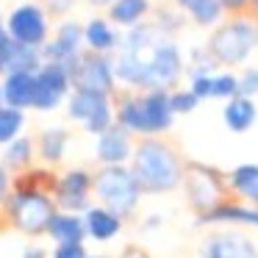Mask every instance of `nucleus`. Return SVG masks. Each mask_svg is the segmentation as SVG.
Listing matches in <instances>:
<instances>
[{
  "instance_id": "obj_29",
  "label": "nucleus",
  "mask_w": 258,
  "mask_h": 258,
  "mask_svg": "<svg viewBox=\"0 0 258 258\" xmlns=\"http://www.w3.org/2000/svg\"><path fill=\"white\" fill-rule=\"evenodd\" d=\"M197 97L191 95V89H178V92H169V106H172L175 114H191L197 108Z\"/></svg>"
},
{
  "instance_id": "obj_20",
  "label": "nucleus",
  "mask_w": 258,
  "mask_h": 258,
  "mask_svg": "<svg viewBox=\"0 0 258 258\" xmlns=\"http://www.w3.org/2000/svg\"><path fill=\"white\" fill-rule=\"evenodd\" d=\"M228 189L258 208V164H239L228 172Z\"/></svg>"
},
{
  "instance_id": "obj_34",
  "label": "nucleus",
  "mask_w": 258,
  "mask_h": 258,
  "mask_svg": "<svg viewBox=\"0 0 258 258\" xmlns=\"http://www.w3.org/2000/svg\"><path fill=\"white\" fill-rule=\"evenodd\" d=\"M117 258H153V255L145 250V247H139V244H128V247H125V250L119 252Z\"/></svg>"
},
{
  "instance_id": "obj_18",
  "label": "nucleus",
  "mask_w": 258,
  "mask_h": 258,
  "mask_svg": "<svg viewBox=\"0 0 258 258\" xmlns=\"http://www.w3.org/2000/svg\"><path fill=\"white\" fill-rule=\"evenodd\" d=\"M84 225H86V239L111 241L122 233L125 219H119L114 211H108V208H103V206H92L89 211L84 214Z\"/></svg>"
},
{
  "instance_id": "obj_2",
  "label": "nucleus",
  "mask_w": 258,
  "mask_h": 258,
  "mask_svg": "<svg viewBox=\"0 0 258 258\" xmlns=\"http://www.w3.org/2000/svg\"><path fill=\"white\" fill-rule=\"evenodd\" d=\"M131 175L136 178L142 195H167L183 186L186 164L169 142L161 139H142L134 147V156L128 164Z\"/></svg>"
},
{
  "instance_id": "obj_43",
  "label": "nucleus",
  "mask_w": 258,
  "mask_h": 258,
  "mask_svg": "<svg viewBox=\"0 0 258 258\" xmlns=\"http://www.w3.org/2000/svg\"><path fill=\"white\" fill-rule=\"evenodd\" d=\"M0 25H3V20H0Z\"/></svg>"
},
{
  "instance_id": "obj_41",
  "label": "nucleus",
  "mask_w": 258,
  "mask_h": 258,
  "mask_svg": "<svg viewBox=\"0 0 258 258\" xmlns=\"http://www.w3.org/2000/svg\"><path fill=\"white\" fill-rule=\"evenodd\" d=\"M252 9H255V17H258V0H252Z\"/></svg>"
},
{
  "instance_id": "obj_27",
  "label": "nucleus",
  "mask_w": 258,
  "mask_h": 258,
  "mask_svg": "<svg viewBox=\"0 0 258 258\" xmlns=\"http://www.w3.org/2000/svg\"><path fill=\"white\" fill-rule=\"evenodd\" d=\"M23 125H25V114L20 111V108L0 106V145L3 147L12 145V142L20 136Z\"/></svg>"
},
{
  "instance_id": "obj_33",
  "label": "nucleus",
  "mask_w": 258,
  "mask_h": 258,
  "mask_svg": "<svg viewBox=\"0 0 258 258\" xmlns=\"http://www.w3.org/2000/svg\"><path fill=\"white\" fill-rule=\"evenodd\" d=\"M211 78L214 75H197V78H191V95L197 97V100H206V97H211Z\"/></svg>"
},
{
  "instance_id": "obj_3",
  "label": "nucleus",
  "mask_w": 258,
  "mask_h": 258,
  "mask_svg": "<svg viewBox=\"0 0 258 258\" xmlns=\"http://www.w3.org/2000/svg\"><path fill=\"white\" fill-rule=\"evenodd\" d=\"M117 125L128 134H142L145 139L172 128L175 111L169 106V92H145V95H125L114 108Z\"/></svg>"
},
{
  "instance_id": "obj_11",
  "label": "nucleus",
  "mask_w": 258,
  "mask_h": 258,
  "mask_svg": "<svg viewBox=\"0 0 258 258\" xmlns=\"http://www.w3.org/2000/svg\"><path fill=\"white\" fill-rule=\"evenodd\" d=\"M114 84H117V75H114V64L106 56H97V53H81L78 67L73 73V86L84 92H97V95L111 97Z\"/></svg>"
},
{
  "instance_id": "obj_17",
  "label": "nucleus",
  "mask_w": 258,
  "mask_h": 258,
  "mask_svg": "<svg viewBox=\"0 0 258 258\" xmlns=\"http://www.w3.org/2000/svg\"><path fill=\"white\" fill-rule=\"evenodd\" d=\"M0 92H3V106L9 108H34V92H36V75L31 73H9L6 81H3V86H0Z\"/></svg>"
},
{
  "instance_id": "obj_13",
  "label": "nucleus",
  "mask_w": 258,
  "mask_h": 258,
  "mask_svg": "<svg viewBox=\"0 0 258 258\" xmlns=\"http://www.w3.org/2000/svg\"><path fill=\"white\" fill-rule=\"evenodd\" d=\"M81 39H84V28L78 23H64L58 28L56 39L42 47V56H45V61L64 64L67 73L73 75L75 67H78V58H81Z\"/></svg>"
},
{
  "instance_id": "obj_12",
  "label": "nucleus",
  "mask_w": 258,
  "mask_h": 258,
  "mask_svg": "<svg viewBox=\"0 0 258 258\" xmlns=\"http://www.w3.org/2000/svg\"><path fill=\"white\" fill-rule=\"evenodd\" d=\"M73 86V75L67 73L64 64L45 61L36 73V92H34V108L36 111H53L58 103L67 97Z\"/></svg>"
},
{
  "instance_id": "obj_28",
  "label": "nucleus",
  "mask_w": 258,
  "mask_h": 258,
  "mask_svg": "<svg viewBox=\"0 0 258 258\" xmlns=\"http://www.w3.org/2000/svg\"><path fill=\"white\" fill-rule=\"evenodd\" d=\"M211 97H222V100H233V97H239V78L230 75V73H214Z\"/></svg>"
},
{
  "instance_id": "obj_19",
  "label": "nucleus",
  "mask_w": 258,
  "mask_h": 258,
  "mask_svg": "<svg viewBox=\"0 0 258 258\" xmlns=\"http://www.w3.org/2000/svg\"><path fill=\"white\" fill-rule=\"evenodd\" d=\"M47 236L56 244H84L86 239V225L81 214H67V211H56L47 225Z\"/></svg>"
},
{
  "instance_id": "obj_35",
  "label": "nucleus",
  "mask_w": 258,
  "mask_h": 258,
  "mask_svg": "<svg viewBox=\"0 0 258 258\" xmlns=\"http://www.w3.org/2000/svg\"><path fill=\"white\" fill-rule=\"evenodd\" d=\"M222 3V12H244L247 6H252V0H219Z\"/></svg>"
},
{
  "instance_id": "obj_16",
  "label": "nucleus",
  "mask_w": 258,
  "mask_h": 258,
  "mask_svg": "<svg viewBox=\"0 0 258 258\" xmlns=\"http://www.w3.org/2000/svg\"><path fill=\"white\" fill-rule=\"evenodd\" d=\"M197 225H236V228H258V208L244 200H225L214 211L197 217Z\"/></svg>"
},
{
  "instance_id": "obj_6",
  "label": "nucleus",
  "mask_w": 258,
  "mask_h": 258,
  "mask_svg": "<svg viewBox=\"0 0 258 258\" xmlns=\"http://www.w3.org/2000/svg\"><path fill=\"white\" fill-rule=\"evenodd\" d=\"M255 47H258V25L244 17L219 25L208 39V53L214 56V61L225 64V67L247 61Z\"/></svg>"
},
{
  "instance_id": "obj_26",
  "label": "nucleus",
  "mask_w": 258,
  "mask_h": 258,
  "mask_svg": "<svg viewBox=\"0 0 258 258\" xmlns=\"http://www.w3.org/2000/svg\"><path fill=\"white\" fill-rule=\"evenodd\" d=\"M178 6L197 25H214L219 20V14H222V3L219 0H178Z\"/></svg>"
},
{
  "instance_id": "obj_22",
  "label": "nucleus",
  "mask_w": 258,
  "mask_h": 258,
  "mask_svg": "<svg viewBox=\"0 0 258 258\" xmlns=\"http://www.w3.org/2000/svg\"><path fill=\"white\" fill-rule=\"evenodd\" d=\"M255 117H258V108L255 103L250 100V97H233V100H228V106H225L222 111V119L225 125H228L233 134H244V131H250L252 125H255Z\"/></svg>"
},
{
  "instance_id": "obj_32",
  "label": "nucleus",
  "mask_w": 258,
  "mask_h": 258,
  "mask_svg": "<svg viewBox=\"0 0 258 258\" xmlns=\"http://www.w3.org/2000/svg\"><path fill=\"white\" fill-rule=\"evenodd\" d=\"M50 258H89L86 244H56Z\"/></svg>"
},
{
  "instance_id": "obj_42",
  "label": "nucleus",
  "mask_w": 258,
  "mask_h": 258,
  "mask_svg": "<svg viewBox=\"0 0 258 258\" xmlns=\"http://www.w3.org/2000/svg\"><path fill=\"white\" fill-rule=\"evenodd\" d=\"M89 258H106V255H89Z\"/></svg>"
},
{
  "instance_id": "obj_14",
  "label": "nucleus",
  "mask_w": 258,
  "mask_h": 258,
  "mask_svg": "<svg viewBox=\"0 0 258 258\" xmlns=\"http://www.w3.org/2000/svg\"><path fill=\"white\" fill-rule=\"evenodd\" d=\"M131 156H134V142L125 128H119L117 122L97 136L95 142V158L100 161V167H128Z\"/></svg>"
},
{
  "instance_id": "obj_4",
  "label": "nucleus",
  "mask_w": 258,
  "mask_h": 258,
  "mask_svg": "<svg viewBox=\"0 0 258 258\" xmlns=\"http://www.w3.org/2000/svg\"><path fill=\"white\" fill-rule=\"evenodd\" d=\"M56 211L53 195L39 189H12L0 206L3 219L25 236H47V225Z\"/></svg>"
},
{
  "instance_id": "obj_38",
  "label": "nucleus",
  "mask_w": 258,
  "mask_h": 258,
  "mask_svg": "<svg viewBox=\"0 0 258 258\" xmlns=\"http://www.w3.org/2000/svg\"><path fill=\"white\" fill-rule=\"evenodd\" d=\"M47 6H50V12L61 14V12H67V9H73V0H47Z\"/></svg>"
},
{
  "instance_id": "obj_30",
  "label": "nucleus",
  "mask_w": 258,
  "mask_h": 258,
  "mask_svg": "<svg viewBox=\"0 0 258 258\" xmlns=\"http://www.w3.org/2000/svg\"><path fill=\"white\" fill-rule=\"evenodd\" d=\"M239 95L250 97V100H252V95H258V70L255 67H247L239 75Z\"/></svg>"
},
{
  "instance_id": "obj_40",
  "label": "nucleus",
  "mask_w": 258,
  "mask_h": 258,
  "mask_svg": "<svg viewBox=\"0 0 258 258\" xmlns=\"http://www.w3.org/2000/svg\"><path fill=\"white\" fill-rule=\"evenodd\" d=\"M156 225H161V217H150V219H145V228H156Z\"/></svg>"
},
{
  "instance_id": "obj_1",
  "label": "nucleus",
  "mask_w": 258,
  "mask_h": 258,
  "mask_svg": "<svg viewBox=\"0 0 258 258\" xmlns=\"http://www.w3.org/2000/svg\"><path fill=\"white\" fill-rule=\"evenodd\" d=\"M180 73H183V61L178 45L156 25L131 28L114 61L117 81L139 86L145 92H167L169 86L178 84Z\"/></svg>"
},
{
  "instance_id": "obj_23",
  "label": "nucleus",
  "mask_w": 258,
  "mask_h": 258,
  "mask_svg": "<svg viewBox=\"0 0 258 258\" xmlns=\"http://www.w3.org/2000/svg\"><path fill=\"white\" fill-rule=\"evenodd\" d=\"M84 42L89 45L92 53H97V56H106L108 50H114L117 47V34H114V28L106 23V20L95 17L86 23L84 28Z\"/></svg>"
},
{
  "instance_id": "obj_21",
  "label": "nucleus",
  "mask_w": 258,
  "mask_h": 258,
  "mask_svg": "<svg viewBox=\"0 0 258 258\" xmlns=\"http://www.w3.org/2000/svg\"><path fill=\"white\" fill-rule=\"evenodd\" d=\"M34 156H36V145L28 139V136H17L12 145L3 147V161L0 167L6 172H25V169L34 167Z\"/></svg>"
},
{
  "instance_id": "obj_24",
  "label": "nucleus",
  "mask_w": 258,
  "mask_h": 258,
  "mask_svg": "<svg viewBox=\"0 0 258 258\" xmlns=\"http://www.w3.org/2000/svg\"><path fill=\"white\" fill-rule=\"evenodd\" d=\"M67 145H70V134L64 128H47L42 131L39 142H36V153L45 164H58L67 153Z\"/></svg>"
},
{
  "instance_id": "obj_39",
  "label": "nucleus",
  "mask_w": 258,
  "mask_h": 258,
  "mask_svg": "<svg viewBox=\"0 0 258 258\" xmlns=\"http://www.w3.org/2000/svg\"><path fill=\"white\" fill-rule=\"evenodd\" d=\"M89 3H92V6H108V9H111L117 0H89Z\"/></svg>"
},
{
  "instance_id": "obj_37",
  "label": "nucleus",
  "mask_w": 258,
  "mask_h": 258,
  "mask_svg": "<svg viewBox=\"0 0 258 258\" xmlns=\"http://www.w3.org/2000/svg\"><path fill=\"white\" fill-rule=\"evenodd\" d=\"M23 258H50V252H47L45 247H39V244H28L23 250Z\"/></svg>"
},
{
  "instance_id": "obj_5",
  "label": "nucleus",
  "mask_w": 258,
  "mask_h": 258,
  "mask_svg": "<svg viewBox=\"0 0 258 258\" xmlns=\"http://www.w3.org/2000/svg\"><path fill=\"white\" fill-rule=\"evenodd\" d=\"M92 195H95L97 206L114 211L119 219L134 217L142 200V189L128 167H100L95 172Z\"/></svg>"
},
{
  "instance_id": "obj_25",
  "label": "nucleus",
  "mask_w": 258,
  "mask_h": 258,
  "mask_svg": "<svg viewBox=\"0 0 258 258\" xmlns=\"http://www.w3.org/2000/svg\"><path fill=\"white\" fill-rule=\"evenodd\" d=\"M150 12V3L147 0H117L108 14H111V23L122 25V28H139V20Z\"/></svg>"
},
{
  "instance_id": "obj_9",
  "label": "nucleus",
  "mask_w": 258,
  "mask_h": 258,
  "mask_svg": "<svg viewBox=\"0 0 258 258\" xmlns=\"http://www.w3.org/2000/svg\"><path fill=\"white\" fill-rule=\"evenodd\" d=\"M92 186H95V175L84 167H73L58 175L56 189H53V203H56L58 211L81 214L84 217L92 208V197H95Z\"/></svg>"
},
{
  "instance_id": "obj_15",
  "label": "nucleus",
  "mask_w": 258,
  "mask_h": 258,
  "mask_svg": "<svg viewBox=\"0 0 258 258\" xmlns=\"http://www.w3.org/2000/svg\"><path fill=\"white\" fill-rule=\"evenodd\" d=\"M203 258H258V247L241 230H219L206 239Z\"/></svg>"
},
{
  "instance_id": "obj_36",
  "label": "nucleus",
  "mask_w": 258,
  "mask_h": 258,
  "mask_svg": "<svg viewBox=\"0 0 258 258\" xmlns=\"http://www.w3.org/2000/svg\"><path fill=\"white\" fill-rule=\"evenodd\" d=\"M9 191H12V178H9L6 169L0 167V206H3V200L9 197Z\"/></svg>"
},
{
  "instance_id": "obj_7",
  "label": "nucleus",
  "mask_w": 258,
  "mask_h": 258,
  "mask_svg": "<svg viewBox=\"0 0 258 258\" xmlns=\"http://www.w3.org/2000/svg\"><path fill=\"white\" fill-rule=\"evenodd\" d=\"M183 189H186V200L197 211V217L214 211L219 203L228 200V191H230L228 175H222L219 169L208 167V164H200V161L186 164Z\"/></svg>"
},
{
  "instance_id": "obj_10",
  "label": "nucleus",
  "mask_w": 258,
  "mask_h": 258,
  "mask_svg": "<svg viewBox=\"0 0 258 258\" xmlns=\"http://www.w3.org/2000/svg\"><path fill=\"white\" fill-rule=\"evenodd\" d=\"M6 31L17 45L25 47H45L47 39V14L36 3H23L9 14Z\"/></svg>"
},
{
  "instance_id": "obj_31",
  "label": "nucleus",
  "mask_w": 258,
  "mask_h": 258,
  "mask_svg": "<svg viewBox=\"0 0 258 258\" xmlns=\"http://www.w3.org/2000/svg\"><path fill=\"white\" fill-rule=\"evenodd\" d=\"M14 47H17V42H14L12 36H9L6 25H0V70H6V64L12 61Z\"/></svg>"
},
{
  "instance_id": "obj_8",
  "label": "nucleus",
  "mask_w": 258,
  "mask_h": 258,
  "mask_svg": "<svg viewBox=\"0 0 258 258\" xmlns=\"http://www.w3.org/2000/svg\"><path fill=\"white\" fill-rule=\"evenodd\" d=\"M67 114H70V119L81 122L89 134H95V136L106 134V131L117 122L111 97L97 95V92H84V89H75L73 95H70Z\"/></svg>"
}]
</instances>
